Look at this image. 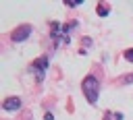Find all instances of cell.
Wrapping results in <instances>:
<instances>
[{
    "instance_id": "1",
    "label": "cell",
    "mask_w": 133,
    "mask_h": 120,
    "mask_svg": "<svg viewBox=\"0 0 133 120\" xmlns=\"http://www.w3.org/2000/svg\"><path fill=\"white\" fill-rule=\"evenodd\" d=\"M81 89H83L85 99H87L91 106H96V103H98V95H100V83H98V79H96L94 74L85 77L83 83H81Z\"/></svg>"
},
{
    "instance_id": "2",
    "label": "cell",
    "mask_w": 133,
    "mask_h": 120,
    "mask_svg": "<svg viewBox=\"0 0 133 120\" xmlns=\"http://www.w3.org/2000/svg\"><path fill=\"white\" fill-rule=\"evenodd\" d=\"M31 31H33L31 25H19V27L10 33V39H12V41H25V39L31 35Z\"/></svg>"
},
{
    "instance_id": "3",
    "label": "cell",
    "mask_w": 133,
    "mask_h": 120,
    "mask_svg": "<svg viewBox=\"0 0 133 120\" xmlns=\"http://www.w3.org/2000/svg\"><path fill=\"white\" fill-rule=\"evenodd\" d=\"M46 68H48V58H46V56L37 58V60L31 64V70L37 74V81H42V79H44V72H46Z\"/></svg>"
},
{
    "instance_id": "4",
    "label": "cell",
    "mask_w": 133,
    "mask_h": 120,
    "mask_svg": "<svg viewBox=\"0 0 133 120\" xmlns=\"http://www.w3.org/2000/svg\"><path fill=\"white\" fill-rule=\"evenodd\" d=\"M2 108H4L6 112H17V110H21V97H6L4 103H2Z\"/></svg>"
},
{
    "instance_id": "5",
    "label": "cell",
    "mask_w": 133,
    "mask_h": 120,
    "mask_svg": "<svg viewBox=\"0 0 133 120\" xmlns=\"http://www.w3.org/2000/svg\"><path fill=\"white\" fill-rule=\"evenodd\" d=\"M96 12H98L100 17H106V14L110 12V6H106V4H98V6H96Z\"/></svg>"
},
{
    "instance_id": "6",
    "label": "cell",
    "mask_w": 133,
    "mask_h": 120,
    "mask_svg": "<svg viewBox=\"0 0 133 120\" xmlns=\"http://www.w3.org/2000/svg\"><path fill=\"white\" fill-rule=\"evenodd\" d=\"M125 60L133 62V50H131V48H129V50H125Z\"/></svg>"
},
{
    "instance_id": "7",
    "label": "cell",
    "mask_w": 133,
    "mask_h": 120,
    "mask_svg": "<svg viewBox=\"0 0 133 120\" xmlns=\"http://www.w3.org/2000/svg\"><path fill=\"white\" fill-rule=\"evenodd\" d=\"M64 2H66V4H69V6H77V4H79V2H81V0H64Z\"/></svg>"
},
{
    "instance_id": "8",
    "label": "cell",
    "mask_w": 133,
    "mask_h": 120,
    "mask_svg": "<svg viewBox=\"0 0 133 120\" xmlns=\"http://www.w3.org/2000/svg\"><path fill=\"white\" fill-rule=\"evenodd\" d=\"M44 120H54V114H50V112H48V114L44 116Z\"/></svg>"
}]
</instances>
